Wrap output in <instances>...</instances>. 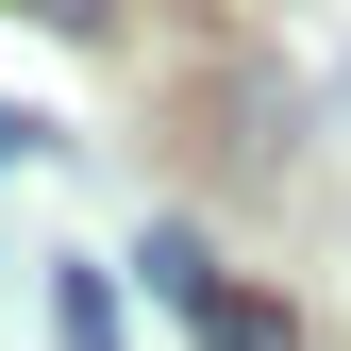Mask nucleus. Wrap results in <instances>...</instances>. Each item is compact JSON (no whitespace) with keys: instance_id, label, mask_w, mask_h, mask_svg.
Returning <instances> with one entry per match:
<instances>
[{"instance_id":"f257e3e1","label":"nucleus","mask_w":351,"mask_h":351,"mask_svg":"<svg viewBox=\"0 0 351 351\" xmlns=\"http://www.w3.org/2000/svg\"><path fill=\"white\" fill-rule=\"evenodd\" d=\"M134 268H151V301H184V318L217 301V268H201V234H184V217H151V234H134Z\"/></svg>"},{"instance_id":"f03ea898","label":"nucleus","mask_w":351,"mask_h":351,"mask_svg":"<svg viewBox=\"0 0 351 351\" xmlns=\"http://www.w3.org/2000/svg\"><path fill=\"white\" fill-rule=\"evenodd\" d=\"M51 351H117V285L101 268H51Z\"/></svg>"},{"instance_id":"7ed1b4c3","label":"nucleus","mask_w":351,"mask_h":351,"mask_svg":"<svg viewBox=\"0 0 351 351\" xmlns=\"http://www.w3.org/2000/svg\"><path fill=\"white\" fill-rule=\"evenodd\" d=\"M201 351H285V301H234V285H217L201 301Z\"/></svg>"},{"instance_id":"20e7f679","label":"nucleus","mask_w":351,"mask_h":351,"mask_svg":"<svg viewBox=\"0 0 351 351\" xmlns=\"http://www.w3.org/2000/svg\"><path fill=\"white\" fill-rule=\"evenodd\" d=\"M34 17H51V34H101V0H34Z\"/></svg>"},{"instance_id":"39448f33","label":"nucleus","mask_w":351,"mask_h":351,"mask_svg":"<svg viewBox=\"0 0 351 351\" xmlns=\"http://www.w3.org/2000/svg\"><path fill=\"white\" fill-rule=\"evenodd\" d=\"M0 151H51V117H0Z\"/></svg>"}]
</instances>
